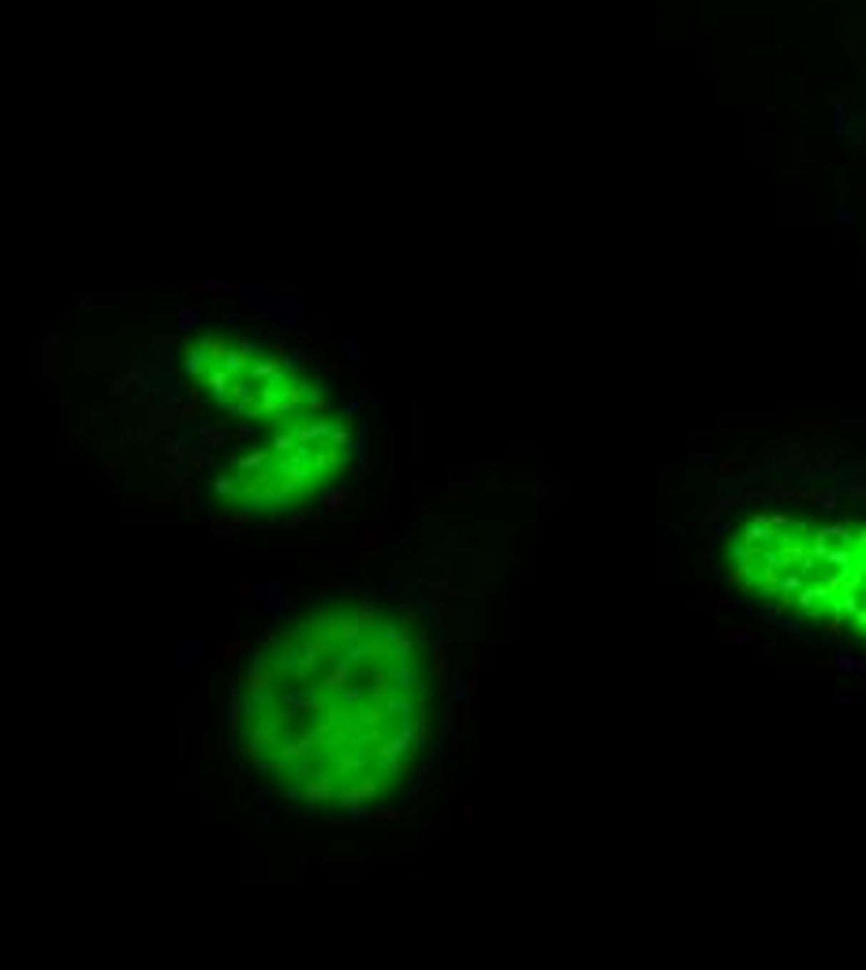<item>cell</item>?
<instances>
[{
	"label": "cell",
	"mask_w": 866,
	"mask_h": 970,
	"mask_svg": "<svg viewBox=\"0 0 866 970\" xmlns=\"http://www.w3.org/2000/svg\"><path fill=\"white\" fill-rule=\"evenodd\" d=\"M418 631L373 601H329L258 646L236 679L239 754L291 802L378 807L426 743Z\"/></svg>",
	"instance_id": "obj_1"
},
{
	"label": "cell",
	"mask_w": 866,
	"mask_h": 970,
	"mask_svg": "<svg viewBox=\"0 0 866 970\" xmlns=\"http://www.w3.org/2000/svg\"><path fill=\"white\" fill-rule=\"evenodd\" d=\"M351 433L333 410L281 422L261 448L239 452L217 478V492L243 512H291L314 500L348 467Z\"/></svg>",
	"instance_id": "obj_2"
}]
</instances>
